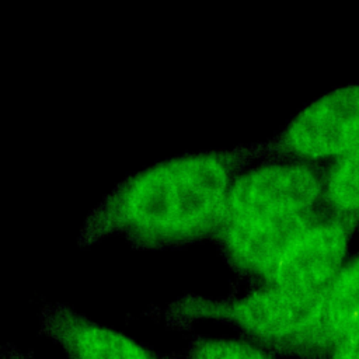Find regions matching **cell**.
Returning a JSON list of instances; mask_svg holds the SVG:
<instances>
[{"mask_svg": "<svg viewBox=\"0 0 359 359\" xmlns=\"http://www.w3.org/2000/svg\"><path fill=\"white\" fill-rule=\"evenodd\" d=\"M327 359H359V331L341 341Z\"/></svg>", "mask_w": 359, "mask_h": 359, "instance_id": "11", "label": "cell"}, {"mask_svg": "<svg viewBox=\"0 0 359 359\" xmlns=\"http://www.w3.org/2000/svg\"><path fill=\"white\" fill-rule=\"evenodd\" d=\"M317 213L226 219L216 237L237 271L265 282L286 248Z\"/></svg>", "mask_w": 359, "mask_h": 359, "instance_id": "6", "label": "cell"}, {"mask_svg": "<svg viewBox=\"0 0 359 359\" xmlns=\"http://www.w3.org/2000/svg\"><path fill=\"white\" fill-rule=\"evenodd\" d=\"M359 331V255L344 265L324 292L323 314L310 359H327L345 338Z\"/></svg>", "mask_w": 359, "mask_h": 359, "instance_id": "8", "label": "cell"}, {"mask_svg": "<svg viewBox=\"0 0 359 359\" xmlns=\"http://www.w3.org/2000/svg\"><path fill=\"white\" fill-rule=\"evenodd\" d=\"M188 359H273V356L269 349L251 339L203 337L192 342Z\"/></svg>", "mask_w": 359, "mask_h": 359, "instance_id": "10", "label": "cell"}, {"mask_svg": "<svg viewBox=\"0 0 359 359\" xmlns=\"http://www.w3.org/2000/svg\"><path fill=\"white\" fill-rule=\"evenodd\" d=\"M346 251V222L317 213L286 248L264 283L296 290H325L344 268Z\"/></svg>", "mask_w": 359, "mask_h": 359, "instance_id": "5", "label": "cell"}, {"mask_svg": "<svg viewBox=\"0 0 359 359\" xmlns=\"http://www.w3.org/2000/svg\"><path fill=\"white\" fill-rule=\"evenodd\" d=\"M324 292L264 283L231 299L182 297L172 304L171 316L181 323H226L269 351L310 359L321 321Z\"/></svg>", "mask_w": 359, "mask_h": 359, "instance_id": "2", "label": "cell"}, {"mask_svg": "<svg viewBox=\"0 0 359 359\" xmlns=\"http://www.w3.org/2000/svg\"><path fill=\"white\" fill-rule=\"evenodd\" d=\"M244 150L201 151L160 161L122 181L93 212L83 236H122L143 248L217 236Z\"/></svg>", "mask_w": 359, "mask_h": 359, "instance_id": "1", "label": "cell"}, {"mask_svg": "<svg viewBox=\"0 0 359 359\" xmlns=\"http://www.w3.org/2000/svg\"><path fill=\"white\" fill-rule=\"evenodd\" d=\"M359 147V84L332 90L302 109L278 149L300 161L339 158Z\"/></svg>", "mask_w": 359, "mask_h": 359, "instance_id": "4", "label": "cell"}, {"mask_svg": "<svg viewBox=\"0 0 359 359\" xmlns=\"http://www.w3.org/2000/svg\"><path fill=\"white\" fill-rule=\"evenodd\" d=\"M43 328L67 359H163L128 334L65 307L48 310Z\"/></svg>", "mask_w": 359, "mask_h": 359, "instance_id": "7", "label": "cell"}, {"mask_svg": "<svg viewBox=\"0 0 359 359\" xmlns=\"http://www.w3.org/2000/svg\"><path fill=\"white\" fill-rule=\"evenodd\" d=\"M321 199L323 178L306 161L244 163L230 185L226 219L311 213Z\"/></svg>", "mask_w": 359, "mask_h": 359, "instance_id": "3", "label": "cell"}, {"mask_svg": "<svg viewBox=\"0 0 359 359\" xmlns=\"http://www.w3.org/2000/svg\"><path fill=\"white\" fill-rule=\"evenodd\" d=\"M323 199L341 219L359 215V147L330 167L323 178Z\"/></svg>", "mask_w": 359, "mask_h": 359, "instance_id": "9", "label": "cell"}]
</instances>
